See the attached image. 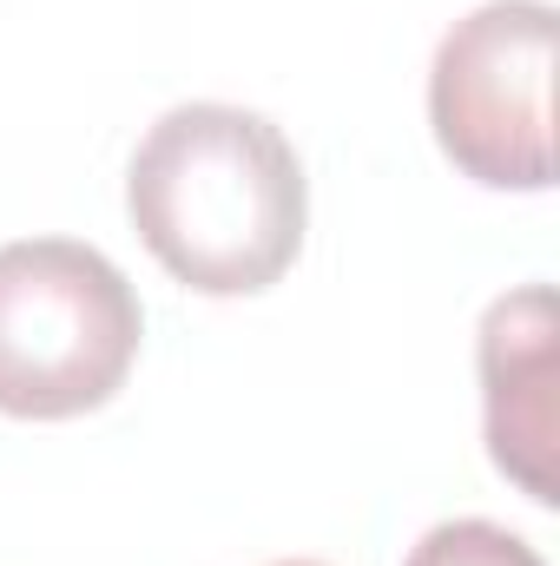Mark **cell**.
<instances>
[{"label": "cell", "mask_w": 560, "mask_h": 566, "mask_svg": "<svg viewBox=\"0 0 560 566\" xmlns=\"http://www.w3.org/2000/svg\"><path fill=\"white\" fill-rule=\"evenodd\" d=\"M126 211L145 251L198 296H258L297 264L310 185L297 145L251 106H172L133 151Z\"/></svg>", "instance_id": "cell-1"}, {"label": "cell", "mask_w": 560, "mask_h": 566, "mask_svg": "<svg viewBox=\"0 0 560 566\" xmlns=\"http://www.w3.org/2000/svg\"><path fill=\"white\" fill-rule=\"evenodd\" d=\"M145 310L126 271L80 238L0 244V416L73 422L139 363Z\"/></svg>", "instance_id": "cell-2"}, {"label": "cell", "mask_w": 560, "mask_h": 566, "mask_svg": "<svg viewBox=\"0 0 560 566\" xmlns=\"http://www.w3.org/2000/svg\"><path fill=\"white\" fill-rule=\"evenodd\" d=\"M554 33L548 0H488L442 33L428 126L462 178L488 191L554 185Z\"/></svg>", "instance_id": "cell-3"}, {"label": "cell", "mask_w": 560, "mask_h": 566, "mask_svg": "<svg viewBox=\"0 0 560 566\" xmlns=\"http://www.w3.org/2000/svg\"><path fill=\"white\" fill-rule=\"evenodd\" d=\"M481 422L495 468L541 507H554V290L521 283L481 316Z\"/></svg>", "instance_id": "cell-4"}, {"label": "cell", "mask_w": 560, "mask_h": 566, "mask_svg": "<svg viewBox=\"0 0 560 566\" xmlns=\"http://www.w3.org/2000/svg\"><path fill=\"white\" fill-rule=\"evenodd\" d=\"M403 566H548L521 534H508V527H495V521H442V527H428L416 547H409V560Z\"/></svg>", "instance_id": "cell-5"}, {"label": "cell", "mask_w": 560, "mask_h": 566, "mask_svg": "<svg viewBox=\"0 0 560 566\" xmlns=\"http://www.w3.org/2000/svg\"><path fill=\"white\" fill-rule=\"evenodd\" d=\"M278 566H323V560H278Z\"/></svg>", "instance_id": "cell-6"}]
</instances>
